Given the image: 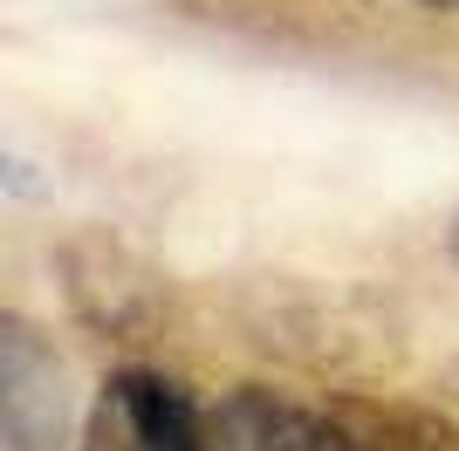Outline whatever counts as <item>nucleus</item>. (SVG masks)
I'll use <instances>...</instances> for the list:
<instances>
[{
  "mask_svg": "<svg viewBox=\"0 0 459 451\" xmlns=\"http://www.w3.org/2000/svg\"><path fill=\"white\" fill-rule=\"evenodd\" d=\"M212 417L227 451H459V431H446L439 417L404 411V404H364V396L302 404V396L247 383Z\"/></svg>",
  "mask_w": 459,
  "mask_h": 451,
  "instance_id": "obj_1",
  "label": "nucleus"
},
{
  "mask_svg": "<svg viewBox=\"0 0 459 451\" xmlns=\"http://www.w3.org/2000/svg\"><path fill=\"white\" fill-rule=\"evenodd\" d=\"M76 431V390L69 362L35 321H0V445L7 451H69Z\"/></svg>",
  "mask_w": 459,
  "mask_h": 451,
  "instance_id": "obj_2",
  "label": "nucleus"
},
{
  "mask_svg": "<svg viewBox=\"0 0 459 451\" xmlns=\"http://www.w3.org/2000/svg\"><path fill=\"white\" fill-rule=\"evenodd\" d=\"M56 267H62V287H69V308L90 321L96 336L144 342L158 321H165V281H158L124 240H110V233L62 240Z\"/></svg>",
  "mask_w": 459,
  "mask_h": 451,
  "instance_id": "obj_3",
  "label": "nucleus"
},
{
  "mask_svg": "<svg viewBox=\"0 0 459 451\" xmlns=\"http://www.w3.org/2000/svg\"><path fill=\"white\" fill-rule=\"evenodd\" d=\"M82 451H144V445H137V431L103 404V396H96V411L82 417Z\"/></svg>",
  "mask_w": 459,
  "mask_h": 451,
  "instance_id": "obj_4",
  "label": "nucleus"
},
{
  "mask_svg": "<svg viewBox=\"0 0 459 451\" xmlns=\"http://www.w3.org/2000/svg\"><path fill=\"white\" fill-rule=\"evenodd\" d=\"M439 396H446V404H459V356L439 370Z\"/></svg>",
  "mask_w": 459,
  "mask_h": 451,
  "instance_id": "obj_5",
  "label": "nucleus"
},
{
  "mask_svg": "<svg viewBox=\"0 0 459 451\" xmlns=\"http://www.w3.org/2000/svg\"><path fill=\"white\" fill-rule=\"evenodd\" d=\"M425 7H439V14H453V7H459V0H425Z\"/></svg>",
  "mask_w": 459,
  "mask_h": 451,
  "instance_id": "obj_6",
  "label": "nucleus"
},
{
  "mask_svg": "<svg viewBox=\"0 0 459 451\" xmlns=\"http://www.w3.org/2000/svg\"><path fill=\"white\" fill-rule=\"evenodd\" d=\"M453 260H459V212H453Z\"/></svg>",
  "mask_w": 459,
  "mask_h": 451,
  "instance_id": "obj_7",
  "label": "nucleus"
}]
</instances>
